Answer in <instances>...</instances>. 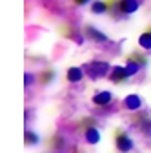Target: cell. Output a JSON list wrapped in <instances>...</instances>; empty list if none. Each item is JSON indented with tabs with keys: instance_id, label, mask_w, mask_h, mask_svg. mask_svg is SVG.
<instances>
[{
	"instance_id": "8992f818",
	"label": "cell",
	"mask_w": 151,
	"mask_h": 153,
	"mask_svg": "<svg viewBox=\"0 0 151 153\" xmlns=\"http://www.w3.org/2000/svg\"><path fill=\"white\" fill-rule=\"evenodd\" d=\"M93 102H95L97 106H106V104H109V102H111V93H109V91H100V93H97L95 97H93Z\"/></svg>"
},
{
	"instance_id": "6da1fadb",
	"label": "cell",
	"mask_w": 151,
	"mask_h": 153,
	"mask_svg": "<svg viewBox=\"0 0 151 153\" xmlns=\"http://www.w3.org/2000/svg\"><path fill=\"white\" fill-rule=\"evenodd\" d=\"M87 69H89L87 73H89L91 79H100V76H106L107 73H111L107 62H91L87 66Z\"/></svg>"
},
{
	"instance_id": "277c9868",
	"label": "cell",
	"mask_w": 151,
	"mask_h": 153,
	"mask_svg": "<svg viewBox=\"0 0 151 153\" xmlns=\"http://www.w3.org/2000/svg\"><path fill=\"white\" fill-rule=\"evenodd\" d=\"M109 76H111L113 82H120V80H126L127 79V71H126V68L117 66V68H113V71L109 73Z\"/></svg>"
},
{
	"instance_id": "7a4b0ae2",
	"label": "cell",
	"mask_w": 151,
	"mask_h": 153,
	"mask_svg": "<svg viewBox=\"0 0 151 153\" xmlns=\"http://www.w3.org/2000/svg\"><path fill=\"white\" fill-rule=\"evenodd\" d=\"M117 148L122 153H127V151H131V148H133V142H131V139L126 135V133H117Z\"/></svg>"
},
{
	"instance_id": "52a82bcc",
	"label": "cell",
	"mask_w": 151,
	"mask_h": 153,
	"mask_svg": "<svg viewBox=\"0 0 151 153\" xmlns=\"http://www.w3.org/2000/svg\"><path fill=\"white\" fill-rule=\"evenodd\" d=\"M87 36H89V38H93L95 42H106V40H107V36H106L104 33H100L97 27H93V26H89V27H87Z\"/></svg>"
},
{
	"instance_id": "ba28073f",
	"label": "cell",
	"mask_w": 151,
	"mask_h": 153,
	"mask_svg": "<svg viewBox=\"0 0 151 153\" xmlns=\"http://www.w3.org/2000/svg\"><path fill=\"white\" fill-rule=\"evenodd\" d=\"M86 140H87L89 144H97V142L100 140L98 129H97V128H87V131H86Z\"/></svg>"
},
{
	"instance_id": "9c48e42d",
	"label": "cell",
	"mask_w": 151,
	"mask_h": 153,
	"mask_svg": "<svg viewBox=\"0 0 151 153\" xmlns=\"http://www.w3.org/2000/svg\"><path fill=\"white\" fill-rule=\"evenodd\" d=\"M82 75H84V71H82L80 68H71V69L67 71V80H69V82H78V80L82 79Z\"/></svg>"
},
{
	"instance_id": "4fadbf2b",
	"label": "cell",
	"mask_w": 151,
	"mask_h": 153,
	"mask_svg": "<svg viewBox=\"0 0 151 153\" xmlns=\"http://www.w3.org/2000/svg\"><path fill=\"white\" fill-rule=\"evenodd\" d=\"M26 142L27 144H36L38 142V137H36L35 133H31L29 129H26Z\"/></svg>"
},
{
	"instance_id": "8fae6325",
	"label": "cell",
	"mask_w": 151,
	"mask_h": 153,
	"mask_svg": "<svg viewBox=\"0 0 151 153\" xmlns=\"http://www.w3.org/2000/svg\"><path fill=\"white\" fill-rule=\"evenodd\" d=\"M138 68H140V64H138V62H135V60H129V62H127V66H126L127 76H131V75H137V73H138Z\"/></svg>"
},
{
	"instance_id": "7c38bea8",
	"label": "cell",
	"mask_w": 151,
	"mask_h": 153,
	"mask_svg": "<svg viewBox=\"0 0 151 153\" xmlns=\"http://www.w3.org/2000/svg\"><path fill=\"white\" fill-rule=\"evenodd\" d=\"M106 11H107V4L106 2H95L93 4V13L100 15V13H106Z\"/></svg>"
},
{
	"instance_id": "3957f363",
	"label": "cell",
	"mask_w": 151,
	"mask_h": 153,
	"mask_svg": "<svg viewBox=\"0 0 151 153\" xmlns=\"http://www.w3.org/2000/svg\"><path fill=\"white\" fill-rule=\"evenodd\" d=\"M118 7H120L122 13L131 15V13H135V11L138 9V2H137V0H120Z\"/></svg>"
},
{
	"instance_id": "30bf717a",
	"label": "cell",
	"mask_w": 151,
	"mask_h": 153,
	"mask_svg": "<svg viewBox=\"0 0 151 153\" xmlns=\"http://www.w3.org/2000/svg\"><path fill=\"white\" fill-rule=\"evenodd\" d=\"M138 44H140L144 49H151V33H144V35H140Z\"/></svg>"
},
{
	"instance_id": "5b68a950",
	"label": "cell",
	"mask_w": 151,
	"mask_h": 153,
	"mask_svg": "<svg viewBox=\"0 0 151 153\" xmlns=\"http://www.w3.org/2000/svg\"><path fill=\"white\" fill-rule=\"evenodd\" d=\"M126 108L127 109H138L140 106H142V100H140V97H138V95H127V97H126Z\"/></svg>"
},
{
	"instance_id": "9a60e30c",
	"label": "cell",
	"mask_w": 151,
	"mask_h": 153,
	"mask_svg": "<svg viewBox=\"0 0 151 153\" xmlns=\"http://www.w3.org/2000/svg\"><path fill=\"white\" fill-rule=\"evenodd\" d=\"M75 2H77V4H86L87 0H75Z\"/></svg>"
},
{
	"instance_id": "5bb4252c",
	"label": "cell",
	"mask_w": 151,
	"mask_h": 153,
	"mask_svg": "<svg viewBox=\"0 0 151 153\" xmlns=\"http://www.w3.org/2000/svg\"><path fill=\"white\" fill-rule=\"evenodd\" d=\"M31 80H33V76L27 73V75H26V86H29V84H31Z\"/></svg>"
}]
</instances>
